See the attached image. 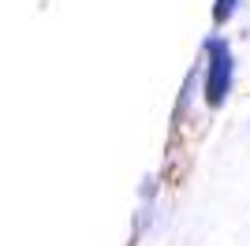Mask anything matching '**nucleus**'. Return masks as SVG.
I'll return each instance as SVG.
<instances>
[{"mask_svg": "<svg viewBox=\"0 0 250 246\" xmlns=\"http://www.w3.org/2000/svg\"><path fill=\"white\" fill-rule=\"evenodd\" d=\"M239 8H243V0H213V26H228L235 15H239Z\"/></svg>", "mask_w": 250, "mask_h": 246, "instance_id": "f03ea898", "label": "nucleus"}, {"mask_svg": "<svg viewBox=\"0 0 250 246\" xmlns=\"http://www.w3.org/2000/svg\"><path fill=\"white\" fill-rule=\"evenodd\" d=\"M231 86H235V52H231V41L224 34H209L202 41V97H206L209 112L224 108Z\"/></svg>", "mask_w": 250, "mask_h": 246, "instance_id": "f257e3e1", "label": "nucleus"}]
</instances>
